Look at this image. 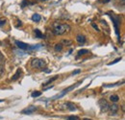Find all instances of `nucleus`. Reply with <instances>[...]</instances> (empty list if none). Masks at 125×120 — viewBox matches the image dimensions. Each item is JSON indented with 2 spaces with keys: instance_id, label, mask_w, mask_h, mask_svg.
Masks as SVG:
<instances>
[{
  "instance_id": "3",
  "label": "nucleus",
  "mask_w": 125,
  "mask_h": 120,
  "mask_svg": "<svg viewBox=\"0 0 125 120\" xmlns=\"http://www.w3.org/2000/svg\"><path fill=\"white\" fill-rule=\"evenodd\" d=\"M83 81H80V82H78V83H76L75 85H72V86H68L67 88H65V89H64V91H62L60 94H58V95H56V96H54L53 97V99H58V98H61V97H63L64 95H65L67 92H69L71 89H74L75 87H76L77 86H79L81 83H82Z\"/></svg>"
},
{
  "instance_id": "20",
  "label": "nucleus",
  "mask_w": 125,
  "mask_h": 120,
  "mask_svg": "<svg viewBox=\"0 0 125 120\" xmlns=\"http://www.w3.org/2000/svg\"><path fill=\"white\" fill-rule=\"evenodd\" d=\"M66 120H79V117H78V116H73V115H71V116L67 117Z\"/></svg>"
},
{
  "instance_id": "22",
  "label": "nucleus",
  "mask_w": 125,
  "mask_h": 120,
  "mask_svg": "<svg viewBox=\"0 0 125 120\" xmlns=\"http://www.w3.org/2000/svg\"><path fill=\"white\" fill-rule=\"evenodd\" d=\"M5 23H6V19H3V18L0 19V26H3Z\"/></svg>"
},
{
  "instance_id": "16",
  "label": "nucleus",
  "mask_w": 125,
  "mask_h": 120,
  "mask_svg": "<svg viewBox=\"0 0 125 120\" xmlns=\"http://www.w3.org/2000/svg\"><path fill=\"white\" fill-rule=\"evenodd\" d=\"M57 79H58V76H55V77H53V78H51V79H49L46 83L43 84V86H47V85H49V84H51L53 81H55V80H57Z\"/></svg>"
},
{
  "instance_id": "25",
  "label": "nucleus",
  "mask_w": 125,
  "mask_h": 120,
  "mask_svg": "<svg viewBox=\"0 0 125 120\" xmlns=\"http://www.w3.org/2000/svg\"><path fill=\"white\" fill-rule=\"evenodd\" d=\"M80 71H81L80 69H78V70H75L72 74H73V75H75V74H78V73H80Z\"/></svg>"
},
{
  "instance_id": "13",
  "label": "nucleus",
  "mask_w": 125,
  "mask_h": 120,
  "mask_svg": "<svg viewBox=\"0 0 125 120\" xmlns=\"http://www.w3.org/2000/svg\"><path fill=\"white\" fill-rule=\"evenodd\" d=\"M63 50V44L62 43H57L55 44V51L56 52H61Z\"/></svg>"
},
{
  "instance_id": "28",
  "label": "nucleus",
  "mask_w": 125,
  "mask_h": 120,
  "mask_svg": "<svg viewBox=\"0 0 125 120\" xmlns=\"http://www.w3.org/2000/svg\"><path fill=\"white\" fill-rule=\"evenodd\" d=\"M40 1H46V0H40Z\"/></svg>"
},
{
  "instance_id": "21",
  "label": "nucleus",
  "mask_w": 125,
  "mask_h": 120,
  "mask_svg": "<svg viewBox=\"0 0 125 120\" xmlns=\"http://www.w3.org/2000/svg\"><path fill=\"white\" fill-rule=\"evenodd\" d=\"M120 60H121V58H118V59H116L115 61H114V62H109L108 64H109V65H112V64H115V63H116L117 62H119Z\"/></svg>"
},
{
  "instance_id": "14",
  "label": "nucleus",
  "mask_w": 125,
  "mask_h": 120,
  "mask_svg": "<svg viewBox=\"0 0 125 120\" xmlns=\"http://www.w3.org/2000/svg\"><path fill=\"white\" fill-rule=\"evenodd\" d=\"M5 73V67L3 63H0V78H1Z\"/></svg>"
},
{
  "instance_id": "18",
  "label": "nucleus",
  "mask_w": 125,
  "mask_h": 120,
  "mask_svg": "<svg viewBox=\"0 0 125 120\" xmlns=\"http://www.w3.org/2000/svg\"><path fill=\"white\" fill-rule=\"evenodd\" d=\"M41 95V92H40V91H34V92H32V94H31V96L33 98H35V97H39V96H40Z\"/></svg>"
},
{
  "instance_id": "17",
  "label": "nucleus",
  "mask_w": 125,
  "mask_h": 120,
  "mask_svg": "<svg viewBox=\"0 0 125 120\" xmlns=\"http://www.w3.org/2000/svg\"><path fill=\"white\" fill-rule=\"evenodd\" d=\"M62 44H65V45H66V46H69V45H71V44H72V41H71V40H69V39H63Z\"/></svg>"
},
{
  "instance_id": "27",
  "label": "nucleus",
  "mask_w": 125,
  "mask_h": 120,
  "mask_svg": "<svg viewBox=\"0 0 125 120\" xmlns=\"http://www.w3.org/2000/svg\"><path fill=\"white\" fill-rule=\"evenodd\" d=\"M83 120H91V119H89V118H84Z\"/></svg>"
},
{
  "instance_id": "10",
  "label": "nucleus",
  "mask_w": 125,
  "mask_h": 120,
  "mask_svg": "<svg viewBox=\"0 0 125 120\" xmlns=\"http://www.w3.org/2000/svg\"><path fill=\"white\" fill-rule=\"evenodd\" d=\"M65 106H66V108H67L69 110H71V111L76 110V107H75V105H74V104H72V103H70V102H66Z\"/></svg>"
},
{
  "instance_id": "6",
  "label": "nucleus",
  "mask_w": 125,
  "mask_h": 120,
  "mask_svg": "<svg viewBox=\"0 0 125 120\" xmlns=\"http://www.w3.org/2000/svg\"><path fill=\"white\" fill-rule=\"evenodd\" d=\"M15 44L17 45V47H19L20 49H22V50H27V49H29V48H30V46H29L28 44L24 43V42H22V41H20V40H16V41H15Z\"/></svg>"
},
{
  "instance_id": "15",
  "label": "nucleus",
  "mask_w": 125,
  "mask_h": 120,
  "mask_svg": "<svg viewBox=\"0 0 125 120\" xmlns=\"http://www.w3.org/2000/svg\"><path fill=\"white\" fill-rule=\"evenodd\" d=\"M35 34H36V36H37L38 38H44V36L42 35V33H41L39 29H36V30H35Z\"/></svg>"
},
{
  "instance_id": "2",
  "label": "nucleus",
  "mask_w": 125,
  "mask_h": 120,
  "mask_svg": "<svg viewBox=\"0 0 125 120\" xmlns=\"http://www.w3.org/2000/svg\"><path fill=\"white\" fill-rule=\"evenodd\" d=\"M45 64H46L45 61H44V60H41V59H37V58H35V59H33V60L31 61V65H32V67L37 68V69H42V68H44Z\"/></svg>"
},
{
  "instance_id": "4",
  "label": "nucleus",
  "mask_w": 125,
  "mask_h": 120,
  "mask_svg": "<svg viewBox=\"0 0 125 120\" xmlns=\"http://www.w3.org/2000/svg\"><path fill=\"white\" fill-rule=\"evenodd\" d=\"M98 104H99L100 110H101L102 112H105V111H107V110H109V104H108V102H107L106 99H104V98L100 99V100L98 101Z\"/></svg>"
},
{
  "instance_id": "5",
  "label": "nucleus",
  "mask_w": 125,
  "mask_h": 120,
  "mask_svg": "<svg viewBox=\"0 0 125 120\" xmlns=\"http://www.w3.org/2000/svg\"><path fill=\"white\" fill-rule=\"evenodd\" d=\"M37 110H38L37 107H35V106H29V107H27L26 109H24V110L21 111V113H23V114H31V113H33L34 111H36Z\"/></svg>"
},
{
  "instance_id": "29",
  "label": "nucleus",
  "mask_w": 125,
  "mask_h": 120,
  "mask_svg": "<svg viewBox=\"0 0 125 120\" xmlns=\"http://www.w3.org/2000/svg\"><path fill=\"white\" fill-rule=\"evenodd\" d=\"M0 102H3V100H0Z\"/></svg>"
},
{
  "instance_id": "26",
  "label": "nucleus",
  "mask_w": 125,
  "mask_h": 120,
  "mask_svg": "<svg viewBox=\"0 0 125 120\" xmlns=\"http://www.w3.org/2000/svg\"><path fill=\"white\" fill-rule=\"evenodd\" d=\"M52 87H53V86H49L48 87H45V88H44V90H47V89H50V88H52Z\"/></svg>"
},
{
  "instance_id": "19",
  "label": "nucleus",
  "mask_w": 125,
  "mask_h": 120,
  "mask_svg": "<svg viewBox=\"0 0 125 120\" xmlns=\"http://www.w3.org/2000/svg\"><path fill=\"white\" fill-rule=\"evenodd\" d=\"M89 51L88 50H86V49H83V50H80V51H78V56H81V55H84V54H86V53H88Z\"/></svg>"
},
{
  "instance_id": "9",
  "label": "nucleus",
  "mask_w": 125,
  "mask_h": 120,
  "mask_svg": "<svg viewBox=\"0 0 125 120\" xmlns=\"http://www.w3.org/2000/svg\"><path fill=\"white\" fill-rule=\"evenodd\" d=\"M20 74H21V69H20V68H18V69L16 70V72H15V74L13 76L12 81H16V80L20 77Z\"/></svg>"
},
{
  "instance_id": "1",
  "label": "nucleus",
  "mask_w": 125,
  "mask_h": 120,
  "mask_svg": "<svg viewBox=\"0 0 125 120\" xmlns=\"http://www.w3.org/2000/svg\"><path fill=\"white\" fill-rule=\"evenodd\" d=\"M70 30V26L66 23H54L53 25V32L55 35L57 36H61L63 34H65V32Z\"/></svg>"
},
{
  "instance_id": "23",
  "label": "nucleus",
  "mask_w": 125,
  "mask_h": 120,
  "mask_svg": "<svg viewBox=\"0 0 125 120\" xmlns=\"http://www.w3.org/2000/svg\"><path fill=\"white\" fill-rule=\"evenodd\" d=\"M91 26H92V27H93V28H94V29H95L97 32H99V31H100V30H99V28L97 27V25H96L95 23H92V24H91Z\"/></svg>"
},
{
  "instance_id": "24",
  "label": "nucleus",
  "mask_w": 125,
  "mask_h": 120,
  "mask_svg": "<svg viewBox=\"0 0 125 120\" xmlns=\"http://www.w3.org/2000/svg\"><path fill=\"white\" fill-rule=\"evenodd\" d=\"M3 61H4V57H3L2 53L0 52V63H1V62H3Z\"/></svg>"
},
{
  "instance_id": "12",
  "label": "nucleus",
  "mask_w": 125,
  "mask_h": 120,
  "mask_svg": "<svg viewBox=\"0 0 125 120\" xmlns=\"http://www.w3.org/2000/svg\"><path fill=\"white\" fill-rule=\"evenodd\" d=\"M110 100L112 101V102H114V103H115V102H118L119 101V96L118 95H111V97H110Z\"/></svg>"
},
{
  "instance_id": "7",
  "label": "nucleus",
  "mask_w": 125,
  "mask_h": 120,
  "mask_svg": "<svg viewBox=\"0 0 125 120\" xmlns=\"http://www.w3.org/2000/svg\"><path fill=\"white\" fill-rule=\"evenodd\" d=\"M118 110H119L118 105H116V104H112V105H109V110H110L112 114H115V113L118 111Z\"/></svg>"
},
{
  "instance_id": "11",
  "label": "nucleus",
  "mask_w": 125,
  "mask_h": 120,
  "mask_svg": "<svg viewBox=\"0 0 125 120\" xmlns=\"http://www.w3.org/2000/svg\"><path fill=\"white\" fill-rule=\"evenodd\" d=\"M40 19H41V16L39 14H34L32 15V20L35 22H39V21H40Z\"/></svg>"
},
{
  "instance_id": "8",
  "label": "nucleus",
  "mask_w": 125,
  "mask_h": 120,
  "mask_svg": "<svg viewBox=\"0 0 125 120\" xmlns=\"http://www.w3.org/2000/svg\"><path fill=\"white\" fill-rule=\"evenodd\" d=\"M76 40H77V42H78L80 45H83V44L86 43V38H85V36H83V35H78V36L76 37Z\"/></svg>"
}]
</instances>
